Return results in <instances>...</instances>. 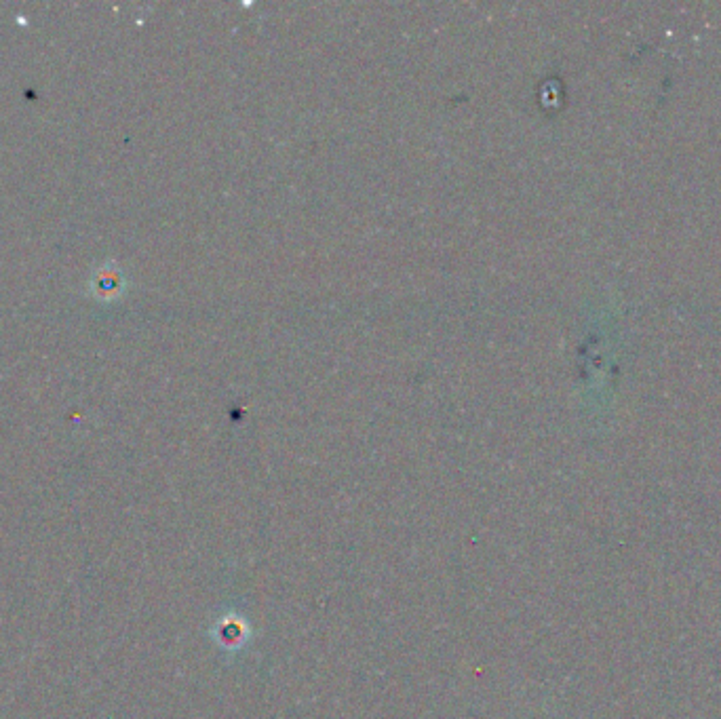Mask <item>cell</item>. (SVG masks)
Listing matches in <instances>:
<instances>
[{
    "instance_id": "cell-1",
    "label": "cell",
    "mask_w": 721,
    "mask_h": 719,
    "mask_svg": "<svg viewBox=\"0 0 721 719\" xmlns=\"http://www.w3.org/2000/svg\"><path fill=\"white\" fill-rule=\"evenodd\" d=\"M211 635L224 652H241L249 644L251 627L245 616H241L237 612H228L216 620V625H213V629H211Z\"/></svg>"
}]
</instances>
